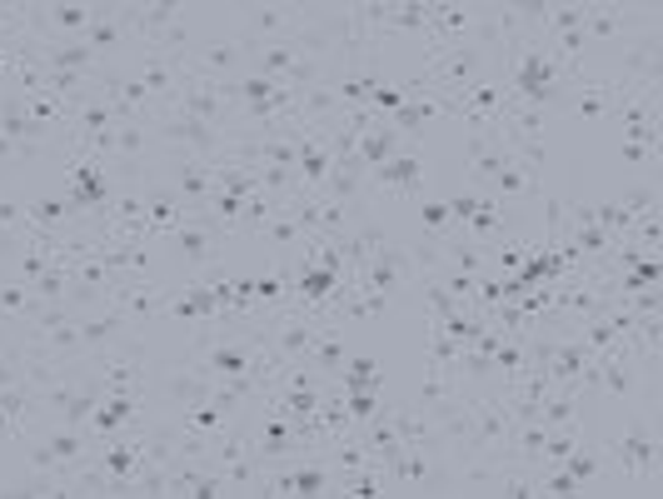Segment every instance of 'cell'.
I'll list each match as a JSON object with an SVG mask.
<instances>
[{"mask_svg":"<svg viewBox=\"0 0 663 499\" xmlns=\"http://www.w3.org/2000/svg\"><path fill=\"white\" fill-rule=\"evenodd\" d=\"M599 455H603V464H614L639 495H653V485H659V474H663V435L653 420H634L624 435L603 439Z\"/></svg>","mask_w":663,"mask_h":499,"instance_id":"6da1fadb","label":"cell"},{"mask_svg":"<svg viewBox=\"0 0 663 499\" xmlns=\"http://www.w3.org/2000/svg\"><path fill=\"white\" fill-rule=\"evenodd\" d=\"M184 5L175 0H145V5H125V30L140 40L145 50H175L180 55L184 46Z\"/></svg>","mask_w":663,"mask_h":499,"instance_id":"7a4b0ae2","label":"cell"},{"mask_svg":"<svg viewBox=\"0 0 663 499\" xmlns=\"http://www.w3.org/2000/svg\"><path fill=\"white\" fill-rule=\"evenodd\" d=\"M170 245H175V265H180V270H209V265L220 260L225 230L209 220L205 210H200V215H184V220L175 225Z\"/></svg>","mask_w":663,"mask_h":499,"instance_id":"3957f363","label":"cell"},{"mask_svg":"<svg viewBox=\"0 0 663 499\" xmlns=\"http://www.w3.org/2000/svg\"><path fill=\"white\" fill-rule=\"evenodd\" d=\"M184 71L200 75V80H220V86H230V80H240V75L250 71V46L240 36L205 40L200 50L184 55Z\"/></svg>","mask_w":663,"mask_h":499,"instance_id":"277c9868","label":"cell"},{"mask_svg":"<svg viewBox=\"0 0 663 499\" xmlns=\"http://www.w3.org/2000/svg\"><path fill=\"white\" fill-rule=\"evenodd\" d=\"M161 140H170L175 150H184V155H195V161H215L225 150V130H215V125L205 120H190V115H175V111H161L155 115V125H150Z\"/></svg>","mask_w":663,"mask_h":499,"instance_id":"5b68a950","label":"cell"},{"mask_svg":"<svg viewBox=\"0 0 663 499\" xmlns=\"http://www.w3.org/2000/svg\"><path fill=\"white\" fill-rule=\"evenodd\" d=\"M369 180H374V190H380V195L415 200L419 185H424V155H415V150H399L394 161L374 165V170H369Z\"/></svg>","mask_w":663,"mask_h":499,"instance_id":"8992f818","label":"cell"},{"mask_svg":"<svg viewBox=\"0 0 663 499\" xmlns=\"http://www.w3.org/2000/svg\"><path fill=\"white\" fill-rule=\"evenodd\" d=\"M130 40V30H125V5H90V25L86 36H80V46H90L105 61V55H115V50Z\"/></svg>","mask_w":663,"mask_h":499,"instance_id":"52a82bcc","label":"cell"},{"mask_svg":"<svg viewBox=\"0 0 663 499\" xmlns=\"http://www.w3.org/2000/svg\"><path fill=\"white\" fill-rule=\"evenodd\" d=\"M170 190L184 200V210H190V205L205 210V200L215 195V161H195V155H184V161L175 165Z\"/></svg>","mask_w":663,"mask_h":499,"instance_id":"ba28073f","label":"cell"},{"mask_svg":"<svg viewBox=\"0 0 663 499\" xmlns=\"http://www.w3.org/2000/svg\"><path fill=\"white\" fill-rule=\"evenodd\" d=\"M136 420H140V395H100L95 414H90V424H86V435L90 439H111V435H120L125 424H136Z\"/></svg>","mask_w":663,"mask_h":499,"instance_id":"9c48e42d","label":"cell"},{"mask_svg":"<svg viewBox=\"0 0 663 499\" xmlns=\"http://www.w3.org/2000/svg\"><path fill=\"white\" fill-rule=\"evenodd\" d=\"M215 389V374H205L200 364H175L165 370V399H170V410H190L200 399H209Z\"/></svg>","mask_w":663,"mask_h":499,"instance_id":"30bf717a","label":"cell"},{"mask_svg":"<svg viewBox=\"0 0 663 499\" xmlns=\"http://www.w3.org/2000/svg\"><path fill=\"white\" fill-rule=\"evenodd\" d=\"M399 150H405V136H399V130H394V125L384 120V115H374V120H369L365 130H359V145H355V155H359V161H365V170H374V165L394 161Z\"/></svg>","mask_w":663,"mask_h":499,"instance_id":"8fae6325","label":"cell"},{"mask_svg":"<svg viewBox=\"0 0 663 499\" xmlns=\"http://www.w3.org/2000/svg\"><path fill=\"white\" fill-rule=\"evenodd\" d=\"M494 195H539V165H528L524 155H514L509 150V161H503V170L489 180Z\"/></svg>","mask_w":663,"mask_h":499,"instance_id":"7c38bea8","label":"cell"},{"mask_svg":"<svg viewBox=\"0 0 663 499\" xmlns=\"http://www.w3.org/2000/svg\"><path fill=\"white\" fill-rule=\"evenodd\" d=\"M334 385L344 395H359V389H384V374H380V360L374 355H344V370Z\"/></svg>","mask_w":663,"mask_h":499,"instance_id":"4fadbf2b","label":"cell"},{"mask_svg":"<svg viewBox=\"0 0 663 499\" xmlns=\"http://www.w3.org/2000/svg\"><path fill=\"white\" fill-rule=\"evenodd\" d=\"M434 115H444V100L439 95H409L399 111L390 115V125L405 136V130H419V125H430Z\"/></svg>","mask_w":663,"mask_h":499,"instance_id":"5bb4252c","label":"cell"},{"mask_svg":"<svg viewBox=\"0 0 663 499\" xmlns=\"http://www.w3.org/2000/svg\"><path fill=\"white\" fill-rule=\"evenodd\" d=\"M503 225V210H499V195H480V205H474V215L464 220V235L469 240H494Z\"/></svg>","mask_w":663,"mask_h":499,"instance_id":"9a60e30c","label":"cell"},{"mask_svg":"<svg viewBox=\"0 0 663 499\" xmlns=\"http://www.w3.org/2000/svg\"><path fill=\"white\" fill-rule=\"evenodd\" d=\"M559 470L574 474L578 485H594V479L603 474V455H599V449H589V445H578V449H569L564 460H559Z\"/></svg>","mask_w":663,"mask_h":499,"instance_id":"2e32d148","label":"cell"},{"mask_svg":"<svg viewBox=\"0 0 663 499\" xmlns=\"http://www.w3.org/2000/svg\"><path fill=\"white\" fill-rule=\"evenodd\" d=\"M259 235L270 240V245H309V235L299 230V220H290V215H270V220L259 225Z\"/></svg>","mask_w":663,"mask_h":499,"instance_id":"e0dca14e","label":"cell"},{"mask_svg":"<svg viewBox=\"0 0 663 499\" xmlns=\"http://www.w3.org/2000/svg\"><path fill=\"white\" fill-rule=\"evenodd\" d=\"M419 220L430 225V230H444V225H455V220H449V205H444V200H424V205H419Z\"/></svg>","mask_w":663,"mask_h":499,"instance_id":"ac0fdd59","label":"cell"},{"mask_svg":"<svg viewBox=\"0 0 663 499\" xmlns=\"http://www.w3.org/2000/svg\"><path fill=\"white\" fill-rule=\"evenodd\" d=\"M519 265H524V250H519V245H503L499 250V274H514Z\"/></svg>","mask_w":663,"mask_h":499,"instance_id":"d6986e66","label":"cell"},{"mask_svg":"<svg viewBox=\"0 0 663 499\" xmlns=\"http://www.w3.org/2000/svg\"><path fill=\"white\" fill-rule=\"evenodd\" d=\"M0 161H21V150H15L5 136H0Z\"/></svg>","mask_w":663,"mask_h":499,"instance_id":"ffe728a7","label":"cell"},{"mask_svg":"<svg viewBox=\"0 0 663 499\" xmlns=\"http://www.w3.org/2000/svg\"><path fill=\"white\" fill-rule=\"evenodd\" d=\"M0 439H15V430H11V420H5V410H0Z\"/></svg>","mask_w":663,"mask_h":499,"instance_id":"44dd1931","label":"cell"}]
</instances>
